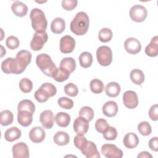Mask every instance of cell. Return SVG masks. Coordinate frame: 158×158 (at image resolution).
Returning a JSON list of instances; mask_svg holds the SVG:
<instances>
[{"mask_svg": "<svg viewBox=\"0 0 158 158\" xmlns=\"http://www.w3.org/2000/svg\"><path fill=\"white\" fill-rule=\"evenodd\" d=\"M89 25V19L84 12H78L70 22V30L75 35L81 36L86 33Z\"/></svg>", "mask_w": 158, "mask_h": 158, "instance_id": "1", "label": "cell"}, {"mask_svg": "<svg viewBox=\"0 0 158 158\" xmlns=\"http://www.w3.org/2000/svg\"><path fill=\"white\" fill-rule=\"evenodd\" d=\"M30 17L31 26L36 32H44L47 28L48 22L44 12L38 8H33L30 12Z\"/></svg>", "mask_w": 158, "mask_h": 158, "instance_id": "2", "label": "cell"}, {"mask_svg": "<svg viewBox=\"0 0 158 158\" xmlns=\"http://www.w3.org/2000/svg\"><path fill=\"white\" fill-rule=\"evenodd\" d=\"M36 64L42 72L48 77H52L57 67L51 57L47 54H38L36 58Z\"/></svg>", "mask_w": 158, "mask_h": 158, "instance_id": "3", "label": "cell"}, {"mask_svg": "<svg viewBox=\"0 0 158 158\" xmlns=\"http://www.w3.org/2000/svg\"><path fill=\"white\" fill-rule=\"evenodd\" d=\"M96 58L98 63L102 66H108L112 61V51L107 46H101L96 51Z\"/></svg>", "mask_w": 158, "mask_h": 158, "instance_id": "4", "label": "cell"}, {"mask_svg": "<svg viewBox=\"0 0 158 158\" xmlns=\"http://www.w3.org/2000/svg\"><path fill=\"white\" fill-rule=\"evenodd\" d=\"M1 69L2 72L7 74H20L23 71L19 65L16 59L8 57L1 63Z\"/></svg>", "mask_w": 158, "mask_h": 158, "instance_id": "5", "label": "cell"}, {"mask_svg": "<svg viewBox=\"0 0 158 158\" xmlns=\"http://www.w3.org/2000/svg\"><path fill=\"white\" fill-rule=\"evenodd\" d=\"M129 14L133 21L141 22L146 19L148 15V11L143 6L136 4L131 7Z\"/></svg>", "mask_w": 158, "mask_h": 158, "instance_id": "6", "label": "cell"}, {"mask_svg": "<svg viewBox=\"0 0 158 158\" xmlns=\"http://www.w3.org/2000/svg\"><path fill=\"white\" fill-rule=\"evenodd\" d=\"M48 40V35L46 31L44 32H36L33 36L30 42L31 49L33 51H40L44 44Z\"/></svg>", "mask_w": 158, "mask_h": 158, "instance_id": "7", "label": "cell"}, {"mask_svg": "<svg viewBox=\"0 0 158 158\" xmlns=\"http://www.w3.org/2000/svg\"><path fill=\"white\" fill-rule=\"evenodd\" d=\"M101 152L108 158H121L123 156V152L115 144H104L101 147Z\"/></svg>", "mask_w": 158, "mask_h": 158, "instance_id": "8", "label": "cell"}, {"mask_svg": "<svg viewBox=\"0 0 158 158\" xmlns=\"http://www.w3.org/2000/svg\"><path fill=\"white\" fill-rule=\"evenodd\" d=\"M60 50L64 54L72 52L75 46V40L70 35L62 36L60 40Z\"/></svg>", "mask_w": 158, "mask_h": 158, "instance_id": "9", "label": "cell"}, {"mask_svg": "<svg viewBox=\"0 0 158 158\" xmlns=\"http://www.w3.org/2000/svg\"><path fill=\"white\" fill-rule=\"evenodd\" d=\"M124 106L130 109H135L138 104V98L136 92L131 90L125 91L123 95Z\"/></svg>", "mask_w": 158, "mask_h": 158, "instance_id": "10", "label": "cell"}, {"mask_svg": "<svg viewBox=\"0 0 158 158\" xmlns=\"http://www.w3.org/2000/svg\"><path fill=\"white\" fill-rule=\"evenodd\" d=\"M15 59L20 67L23 71H25L31 62V53L27 50H21L17 52Z\"/></svg>", "mask_w": 158, "mask_h": 158, "instance_id": "11", "label": "cell"}, {"mask_svg": "<svg viewBox=\"0 0 158 158\" xmlns=\"http://www.w3.org/2000/svg\"><path fill=\"white\" fill-rule=\"evenodd\" d=\"M12 154L14 158L29 157V150L27 144L20 142L15 144L12 147Z\"/></svg>", "mask_w": 158, "mask_h": 158, "instance_id": "12", "label": "cell"}, {"mask_svg": "<svg viewBox=\"0 0 158 158\" xmlns=\"http://www.w3.org/2000/svg\"><path fill=\"white\" fill-rule=\"evenodd\" d=\"M124 48L127 52L131 54H136L140 52L141 44L136 38L130 37L127 38L124 43Z\"/></svg>", "mask_w": 158, "mask_h": 158, "instance_id": "13", "label": "cell"}, {"mask_svg": "<svg viewBox=\"0 0 158 158\" xmlns=\"http://www.w3.org/2000/svg\"><path fill=\"white\" fill-rule=\"evenodd\" d=\"M75 132L79 135L86 134L89 128V122L85 118L78 117L75 118L73 125Z\"/></svg>", "mask_w": 158, "mask_h": 158, "instance_id": "14", "label": "cell"}, {"mask_svg": "<svg viewBox=\"0 0 158 158\" xmlns=\"http://www.w3.org/2000/svg\"><path fill=\"white\" fill-rule=\"evenodd\" d=\"M54 116L51 110L43 111L40 115V120L43 127L46 129H51L54 125Z\"/></svg>", "mask_w": 158, "mask_h": 158, "instance_id": "15", "label": "cell"}, {"mask_svg": "<svg viewBox=\"0 0 158 158\" xmlns=\"http://www.w3.org/2000/svg\"><path fill=\"white\" fill-rule=\"evenodd\" d=\"M45 136V131L41 127H33L29 132V138L35 143H40L42 142L44 139Z\"/></svg>", "mask_w": 158, "mask_h": 158, "instance_id": "16", "label": "cell"}, {"mask_svg": "<svg viewBox=\"0 0 158 158\" xmlns=\"http://www.w3.org/2000/svg\"><path fill=\"white\" fill-rule=\"evenodd\" d=\"M81 152L87 158H99L101 157L96 145L91 141H88L86 146Z\"/></svg>", "mask_w": 158, "mask_h": 158, "instance_id": "17", "label": "cell"}, {"mask_svg": "<svg viewBox=\"0 0 158 158\" xmlns=\"http://www.w3.org/2000/svg\"><path fill=\"white\" fill-rule=\"evenodd\" d=\"M17 121L22 127L29 126L33 121V114L27 110L18 111Z\"/></svg>", "mask_w": 158, "mask_h": 158, "instance_id": "18", "label": "cell"}, {"mask_svg": "<svg viewBox=\"0 0 158 158\" xmlns=\"http://www.w3.org/2000/svg\"><path fill=\"white\" fill-rule=\"evenodd\" d=\"M118 112V106L115 101H109L102 106L103 114L108 117H112L116 115Z\"/></svg>", "mask_w": 158, "mask_h": 158, "instance_id": "19", "label": "cell"}, {"mask_svg": "<svg viewBox=\"0 0 158 158\" xmlns=\"http://www.w3.org/2000/svg\"><path fill=\"white\" fill-rule=\"evenodd\" d=\"M11 9L16 16L20 17L26 15L28 12V7L27 5L19 1H15L12 3Z\"/></svg>", "mask_w": 158, "mask_h": 158, "instance_id": "20", "label": "cell"}, {"mask_svg": "<svg viewBox=\"0 0 158 158\" xmlns=\"http://www.w3.org/2000/svg\"><path fill=\"white\" fill-rule=\"evenodd\" d=\"M123 142L124 146L127 148L133 149L138 145L139 138L135 133L133 132H130L125 135L123 138Z\"/></svg>", "mask_w": 158, "mask_h": 158, "instance_id": "21", "label": "cell"}, {"mask_svg": "<svg viewBox=\"0 0 158 158\" xmlns=\"http://www.w3.org/2000/svg\"><path fill=\"white\" fill-rule=\"evenodd\" d=\"M121 91L120 85L115 81L107 83L105 87V92L107 96L110 98H115L118 96Z\"/></svg>", "mask_w": 158, "mask_h": 158, "instance_id": "22", "label": "cell"}, {"mask_svg": "<svg viewBox=\"0 0 158 158\" xmlns=\"http://www.w3.org/2000/svg\"><path fill=\"white\" fill-rule=\"evenodd\" d=\"M65 28V20L60 17L54 19L51 23V30L55 34L62 33Z\"/></svg>", "mask_w": 158, "mask_h": 158, "instance_id": "23", "label": "cell"}, {"mask_svg": "<svg viewBox=\"0 0 158 158\" xmlns=\"http://www.w3.org/2000/svg\"><path fill=\"white\" fill-rule=\"evenodd\" d=\"M22 132L20 130L16 127H12L8 128L4 133V138L6 141L9 142H12L15 140L19 139L21 136Z\"/></svg>", "mask_w": 158, "mask_h": 158, "instance_id": "24", "label": "cell"}, {"mask_svg": "<svg viewBox=\"0 0 158 158\" xmlns=\"http://www.w3.org/2000/svg\"><path fill=\"white\" fill-rule=\"evenodd\" d=\"M158 50V37L154 36L149 44L145 48V53L149 57H156L157 56Z\"/></svg>", "mask_w": 158, "mask_h": 158, "instance_id": "25", "label": "cell"}, {"mask_svg": "<svg viewBox=\"0 0 158 158\" xmlns=\"http://www.w3.org/2000/svg\"><path fill=\"white\" fill-rule=\"evenodd\" d=\"M53 141L54 143L59 146H65L69 143L70 137L66 132L59 131L54 135Z\"/></svg>", "mask_w": 158, "mask_h": 158, "instance_id": "26", "label": "cell"}, {"mask_svg": "<svg viewBox=\"0 0 158 158\" xmlns=\"http://www.w3.org/2000/svg\"><path fill=\"white\" fill-rule=\"evenodd\" d=\"M60 67L67 70L71 73L76 69V62L73 57H65L61 60Z\"/></svg>", "mask_w": 158, "mask_h": 158, "instance_id": "27", "label": "cell"}, {"mask_svg": "<svg viewBox=\"0 0 158 158\" xmlns=\"http://www.w3.org/2000/svg\"><path fill=\"white\" fill-rule=\"evenodd\" d=\"M130 77L131 81L137 85H141L144 81V74L143 72L138 69H135L131 71Z\"/></svg>", "mask_w": 158, "mask_h": 158, "instance_id": "28", "label": "cell"}, {"mask_svg": "<svg viewBox=\"0 0 158 158\" xmlns=\"http://www.w3.org/2000/svg\"><path fill=\"white\" fill-rule=\"evenodd\" d=\"M55 120L58 126L60 127H66L70 123V116L66 112H60L56 115Z\"/></svg>", "mask_w": 158, "mask_h": 158, "instance_id": "29", "label": "cell"}, {"mask_svg": "<svg viewBox=\"0 0 158 158\" xmlns=\"http://www.w3.org/2000/svg\"><path fill=\"white\" fill-rule=\"evenodd\" d=\"M70 74V73L67 70L59 67L56 69L52 78H53L54 80L57 82H62L67 80L69 78Z\"/></svg>", "mask_w": 158, "mask_h": 158, "instance_id": "30", "label": "cell"}, {"mask_svg": "<svg viewBox=\"0 0 158 158\" xmlns=\"http://www.w3.org/2000/svg\"><path fill=\"white\" fill-rule=\"evenodd\" d=\"M79 62L83 68H88L93 63L92 54L87 51L83 52L79 56Z\"/></svg>", "mask_w": 158, "mask_h": 158, "instance_id": "31", "label": "cell"}, {"mask_svg": "<svg viewBox=\"0 0 158 158\" xmlns=\"http://www.w3.org/2000/svg\"><path fill=\"white\" fill-rule=\"evenodd\" d=\"M14 115L9 110H2L0 114V123L2 126H7L12 123Z\"/></svg>", "mask_w": 158, "mask_h": 158, "instance_id": "32", "label": "cell"}, {"mask_svg": "<svg viewBox=\"0 0 158 158\" xmlns=\"http://www.w3.org/2000/svg\"><path fill=\"white\" fill-rule=\"evenodd\" d=\"M18 111L27 110L33 114L35 110V106L33 102L28 99L22 100L17 106Z\"/></svg>", "mask_w": 158, "mask_h": 158, "instance_id": "33", "label": "cell"}, {"mask_svg": "<svg viewBox=\"0 0 158 158\" xmlns=\"http://www.w3.org/2000/svg\"><path fill=\"white\" fill-rule=\"evenodd\" d=\"M89 86L91 91L94 94L101 93L104 88L103 82L98 78L93 79L90 82Z\"/></svg>", "mask_w": 158, "mask_h": 158, "instance_id": "34", "label": "cell"}, {"mask_svg": "<svg viewBox=\"0 0 158 158\" xmlns=\"http://www.w3.org/2000/svg\"><path fill=\"white\" fill-rule=\"evenodd\" d=\"M112 35V31L110 28H103L99 31L98 38L101 42L107 43L111 40Z\"/></svg>", "mask_w": 158, "mask_h": 158, "instance_id": "35", "label": "cell"}, {"mask_svg": "<svg viewBox=\"0 0 158 158\" xmlns=\"http://www.w3.org/2000/svg\"><path fill=\"white\" fill-rule=\"evenodd\" d=\"M94 115V110L91 107L89 106H83L80 109L79 111V116L85 118L88 122H90L93 120Z\"/></svg>", "mask_w": 158, "mask_h": 158, "instance_id": "36", "label": "cell"}, {"mask_svg": "<svg viewBox=\"0 0 158 158\" xmlns=\"http://www.w3.org/2000/svg\"><path fill=\"white\" fill-rule=\"evenodd\" d=\"M19 88L23 93H28L33 89V83L28 78H23L19 82Z\"/></svg>", "mask_w": 158, "mask_h": 158, "instance_id": "37", "label": "cell"}, {"mask_svg": "<svg viewBox=\"0 0 158 158\" xmlns=\"http://www.w3.org/2000/svg\"><path fill=\"white\" fill-rule=\"evenodd\" d=\"M138 130L141 135L148 136L152 132L151 126L147 121L140 122L138 125Z\"/></svg>", "mask_w": 158, "mask_h": 158, "instance_id": "38", "label": "cell"}, {"mask_svg": "<svg viewBox=\"0 0 158 158\" xmlns=\"http://www.w3.org/2000/svg\"><path fill=\"white\" fill-rule=\"evenodd\" d=\"M34 97L36 99V100L40 103H43L47 101L49 98H50L48 93L43 88L41 87H40V88L35 91L34 94Z\"/></svg>", "mask_w": 158, "mask_h": 158, "instance_id": "39", "label": "cell"}, {"mask_svg": "<svg viewBox=\"0 0 158 158\" xmlns=\"http://www.w3.org/2000/svg\"><path fill=\"white\" fill-rule=\"evenodd\" d=\"M109 127L110 125L107 123V120L102 118L98 119L95 122V128L96 131L100 133H104Z\"/></svg>", "mask_w": 158, "mask_h": 158, "instance_id": "40", "label": "cell"}, {"mask_svg": "<svg viewBox=\"0 0 158 158\" xmlns=\"http://www.w3.org/2000/svg\"><path fill=\"white\" fill-rule=\"evenodd\" d=\"M88 141L85 137H84L83 135H76L73 139V142L75 147L77 148L80 151L83 150L85 148V146L88 143Z\"/></svg>", "mask_w": 158, "mask_h": 158, "instance_id": "41", "label": "cell"}, {"mask_svg": "<svg viewBox=\"0 0 158 158\" xmlns=\"http://www.w3.org/2000/svg\"><path fill=\"white\" fill-rule=\"evenodd\" d=\"M65 93L70 97H75L78 93V87L72 83H67L64 86Z\"/></svg>", "mask_w": 158, "mask_h": 158, "instance_id": "42", "label": "cell"}, {"mask_svg": "<svg viewBox=\"0 0 158 158\" xmlns=\"http://www.w3.org/2000/svg\"><path fill=\"white\" fill-rule=\"evenodd\" d=\"M58 105L65 109H70L73 107V102L71 99L67 97H61L58 101Z\"/></svg>", "mask_w": 158, "mask_h": 158, "instance_id": "43", "label": "cell"}, {"mask_svg": "<svg viewBox=\"0 0 158 158\" xmlns=\"http://www.w3.org/2000/svg\"><path fill=\"white\" fill-rule=\"evenodd\" d=\"M20 44L19 39L14 36H9L6 40V45L10 49H17Z\"/></svg>", "mask_w": 158, "mask_h": 158, "instance_id": "44", "label": "cell"}, {"mask_svg": "<svg viewBox=\"0 0 158 158\" xmlns=\"http://www.w3.org/2000/svg\"><path fill=\"white\" fill-rule=\"evenodd\" d=\"M117 136V131L114 127H109V128L103 133V137L106 140H115Z\"/></svg>", "mask_w": 158, "mask_h": 158, "instance_id": "45", "label": "cell"}, {"mask_svg": "<svg viewBox=\"0 0 158 158\" xmlns=\"http://www.w3.org/2000/svg\"><path fill=\"white\" fill-rule=\"evenodd\" d=\"M40 87L43 88L48 93L50 98L54 96L57 93L56 87L51 83H44L40 86Z\"/></svg>", "mask_w": 158, "mask_h": 158, "instance_id": "46", "label": "cell"}, {"mask_svg": "<svg viewBox=\"0 0 158 158\" xmlns=\"http://www.w3.org/2000/svg\"><path fill=\"white\" fill-rule=\"evenodd\" d=\"M77 0H63L62 6L66 10H72L77 7Z\"/></svg>", "mask_w": 158, "mask_h": 158, "instance_id": "47", "label": "cell"}, {"mask_svg": "<svg viewBox=\"0 0 158 158\" xmlns=\"http://www.w3.org/2000/svg\"><path fill=\"white\" fill-rule=\"evenodd\" d=\"M149 116L152 120L157 121L158 119V106L157 104L152 105L149 110Z\"/></svg>", "mask_w": 158, "mask_h": 158, "instance_id": "48", "label": "cell"}, {"mask_svg": "<svg viewBox=\"0 0 158 158\" xmlns=\"http://www.w3.org/2000/svg\"><path fill=\"white\" fill-rule=\"evenodd\" d=\"M157 143H158V138L157 136L151 138L150 140L149 141V148L152 151L157 152L158 151Z\"/></svg>", "mask_w": 158, "mask_h": 158, "instance_id": "49", "label": "cell"}, {"mask_svg": "<svg viewBox=\"0 0 158 158\" xmlns=\"http://www.w3.org/2000/svg\"><path fill=\"white\" fill-rule=\"evenodd\" d=\"M138 157H150V158H152V156L151 154H149V152H147V151H143V152H141L137 156Z\"/></svg>", "mask_w": 158, "mask_h": 158, "instance_id": "50", "label": "cell"}]
</instances>
